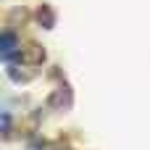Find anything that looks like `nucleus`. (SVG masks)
I'll use <instances>...</instances> for the list:
<instances>
[{
  "mask_svg": "<svg viewBox=\"0 0 150 150\" xmlns=\"http://www.w3.org/2000/svg\"><path fill=\"white\" fill-rule=\"evenodd\" d=\"M18 50V40L13 32H3V40H0V55L3 61H11V55Z\"/></svg>",
  "mask_w": 150,
  "mask_h": 150,
  "instance_id": "f257e3e1",
  "label": "nucleus"
}]
</instances>
